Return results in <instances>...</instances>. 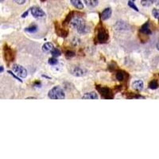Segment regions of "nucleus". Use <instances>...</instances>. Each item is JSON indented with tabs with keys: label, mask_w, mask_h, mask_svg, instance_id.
<instances>
[{
	"label": "nucleus",
	"mask_w": 159,
	"mask_h": 159,
	"mask_svg": "<svg viewBox=\"0 0 159 159\" xmlns=\"http://www.w3.org/2000/svg\"><path fill=\"white\" fill-rule=\"evenodd\" d=\"M71 26L75 28L80 34H86L89 31L84 21L79 17H75L71 20Z\"/></svg>",
	"instance_id": "f257e3e1"
},
{
	"label": "nucleus",
	"mask_w": 159,
	"mask_h": 159,
	"mask_svg": "<svg viewBox=\"0 0 159 159\" xmlns=\"http://www.w3.org/2000/svg\"><path fill=\"white\" fill-rule=\"evenodd\" d=\"M48 96L50 99H65V92H64L61 87H59V86H56L49 91Z\"/></svg>",
	"instance_id": "f03ea898"
},
{
	"label": "nucleus",
	"mask_w": 159,
	"mask_h": 159,
	"mask_svg": "<svg viewBox=\"0 0 159 159\" xmlns=\"http://www.w3.org/2000/svg\"><path fill=\"white\" fill-rule=\"evenodd\" d=\"M97 90L99 91L101 96L104 99H113L114 95L110 88L102 86H97Z\"/></svg>",
	"instance_id": "7ed1b4c3"
},
{
	"label": "nucleus",
	"mask_w": 159,
	"mask_h": 159,
	"mask_svg": "<svg viewBox=\"0 0 159 159\" xmlns=\"http://www.w3.org/2000/svg\"><path fill=\"white\" fill-rule=\"evenodd\" d=\"M108 38H109V36H108V33L107 32V30L103 27L99 28L97 33L98 42H100V43H104L108 40Z\"/></svg>",
	"instance_id": "20e7f679"
},
{
	"label": "nucleus",
	"mask_w": 159,
	"mask_h": 159,
	"mask_svg": "<svg viewBox=\"0 0 159 159\" xmlns=\"http://www.w3.org/2000/svg\"><path fill=\"white\" fill-rule=\"evenodd\" d=\"M12 70L20 77L25 78L27 76V70L23 66L19 65H14L12 66Z\"/></svg>",
	"instance_id": "39448f33"
},
{
	"label": "nucleus",
	"mask_w": 159,
	"mask_h": 159,
	"mask_svg": "<svg viewBox=\"0 0 159 159\" xmlns=\"http://www.w3.org/2000/svg\"><path fill=\"white\" fill-rule=\"evenodd\" d=\"M31 10L32 15L34 16L35 18H42L46 16L45 12L39 7H37V6H34L30 9Z\"/></svg>",
	"instance_id": "423d86ee"
},
{
	"label": "nucleus",
	"mask_w": 159,
	"mask_h": 159,
	"mask_svg": "<svg viewBox=\"0 0 159 159\" xmlns=\"http://www.w3.org/2000/svg\"><path fill=\"white\" fill-rule=\"evenodd\" d=\"M111 13H112V10H111V8H106L102 11L101 14H100V17H101L102 20H107L110 18L111 16Z\"/></svg>",
	"instance_id": "0eeeda50"
},
{
	"label": "nucleus",
	"mask_w": 159,
	"mask_h": 159,
	"mask_svg": "<svg viewBox=\"0 0 159 159\" xmlns=\"http://www.w3.org/2000/svg\"><path fill=\"white\" fill-rule=\"evenodd\" d=\"M4 52H5V58H6V60H7L9 61H11L12 60L14 59V54L12 53V50L9 47L6 46L5 49H4Z\"/></svg>",
	"instance_id": "6e6552de"
},
{
	"label": "nucleus",
	"mask_w": 159,
	"mask_h": 159,
	"mask_svg": "<svg viewBox=\"0 0 159 159\" xmlns=\"http://www.w3.org/2000/svg\"><path fill=\"white\" fill-rule=\"evenodd\" d=\"M143 86H144V83L142 80H135L133 83H132V87L135 91H140L143 89Z\"/></svg>",
	"instance_id": "1a4fd4ad"
},
{
	"label": "nucleus",
	"mask_w": 159,
	"mask_h": 159,
	"mask_svg": "<svg viewBox=\"0 0 159 159\" xmlns=\"http://www.w3.org/2000/svg\"><path fill=\"white\" fill-rule=\"evenodd\" d=\"M72 73L73 74L76 76H82L83 75H84L85 73V71L80 67H74L72 69Z\"/></svg>",
	"instance_id": "9d476101"
},
{
	"label": "nucleus",
	"mask_w": 159,
	"mask_h": 159,
	"mask_svg": "<svg viewBox=\"0 0 159 159\" xmlns=\"http://www.w3.org/2000/svg\"><path fill=\"white\" fill-rule=\"evenodd\" d=\"M140 32L142 33L145 35H150L151 34V30L150 29V24L149 22H146L140 29Z\"/></svg>",
	"instance_id": "9b49d317"
},
{
	"label": "nucleus",
	"mask_w": 159,
	"mask_h": 159,
	"mask_svg": "<svg viewBox=\"0 0 159 159\" xmlns=\"http://www.w3.org/2000/svg\"><path fill=\"white\" fill-rule=\"evenodd\" d=\"M54 50V46L53 43L47 42V43L44 44L42 46V51L45 53H51Z\"/></svg>",
	"instance_id": "f8f14e48"
},
{
	"label": "nucleus",
	"mask_w": 159,
	"mask_h": 159,
	"mask_svg": "<svg viewBox=\"0 0 159 159\" xmlns=\"http://www.w3.org/2000/svg\"><path fill=\"white\" fill-rule=\"evenodd\" d=\"M83 99H97L98 95L96 92L91 91V92H87L83 95Z\"/></svg>",
	"instance_id": "ddd939ff"
},
{
	"label": "nucleus",
	"mask_w": 159,
	"mask_h": 159,
	"mask_svg": "<svg viewBox=\"0 0 159 159\" xmlns=\"http://www.w3.org/2000/svg\"><path fill=\"white\" fill-rule=\"evenodd\" d=\"M72 5L78 10H82L83 8V4L81 0H70Z\"/></svg>",
	"instance_id": "4468645a"
},
{
	"label": "nucleus",
	"mask_w": 159,
	"mask_h": 159,
	"mask_svg": "<svg viewBox=\"0 0 159 159\" xmlns=\"http://www.w3.org/2000/svg\"><path fill=\"white\" fill-rule=\"evenodd\" d=\"M84 2L87 4V6L95 7L99 3V0H84Z\"/></svg>",
	"instance_id": "2eb2a0df"
},
{
	"label": "nucleus",
	"mask_w": 159,
	"mask_h": 159,
	"mask_svg": "<svg viewBox=\"0 0 159 159\" xmlns=\"http://www.w3.org/2000/svg\"><path fill=\"white\" fill-rule=\"evenodd\" d=\"M115 76H116V79H117L119 81H123V80L125 79V73L122 71H119L116 72Z\"/></svg>",
	"instance_id": "dca6fc26"
},
{
	"label": "nucleus",
	"mask_w": 159,
	"mask_h": 159,
	"mask_svg": "<svg viewBox=\"0 0 159 159\" xmlns=\"http://www.w3.org/2000/svg\"><path fill=\"white\" fill-rule=\"evenodd\" d=\"M149 87L150 89H157L158 87V83L156 80H151L149 83Z\"/></svg>",
	"instance_id": "f3484780"
},
{
	"label": "nucleus",
	"mask_w": 159,
	"mask_h": 159,
	"mask_svg": "<svg viewBox=\"0 0 159 159\" xmlns=\"http://www.w3.org/2000/svg\"><path fill=\"white\" fill-rule=\"evenodd\" d=\"M153 2V0H141V4L143 6H149Z\"/></svg>",
	"instance_id": "a211bd4d"
},
{
	"label": "nucleus",
	"mask_w": 159,
	"mask_h": 159,
	"mask_svg": "<svg viewBox=\"0 0 159 159\" xmlns=\"http://www.w3.org/2000/svg\"><path fill=\"white\" fill-rule=\"evenodd\" d=\"M51 54L54 57H57L61 56V51L58 49H55L54 48V50L51 52Z\"/></svg>",
	"instance_id": "6ab92c4d"
},
{
	"label": "nucleus",
	"mask_w": 159,
	"mask_h": 159,
	"mask_svg": "<svg viewBox=\"0 0 159 159\" xmlns=\"http://www.w3.org/2000/svg\"><path fill=\"white\" fill-rule=\"evenodd\" d=\"M37 30H38V27L36 26H34V25H33V26H30V27L26 28V31L30 32V33H34V32L37 31Z\"/></svg>",
	"instance_id": "aec40b11"
},
{
	"label": "nucleus",
	"mask_w": 159,
	"mask_h": 159,
	"mask_svg": "<svg viewBox=\"0 0 159 159\" xmlns=\"http://www.w3.org/2000/svg\"><path fill=\"white\" fill-rule=\"evenodd\" d=\"M152 14L156 19L159 20V9H153L152 10Z\"/></svg>",
	"instance_id": "412c9836"
},
{
	"label": "nucleus",
	"mask_w": 159,
	"mask_h": 159,
	"mask_svg": "<svg viewBox=\"0 0 159 159\" xmlns=\"http://www.w3.org/2000/svg\"><path fill=\"white\" fill-rule=\"evenodd\" d=\"M57 60L56 59L55 57L54 58H50V60H49V64L50 65H57Z\"/></svg>",
	"instance_id": "4be33fe9"
},
{
	"label": "nucleus",
	"mask_w": 159,
	"mask_h": 159,
	"mask_svg": "<svg viewBox=\"0 0 159 159\" xmlns=\"http://www.w3.org/2000/svg\"><path fill=\"white\" fill-rule=\"evenodd\" d=\"M128 5H129V6H131L132 9H134L135 10H136V11H139V9H138V7L135 5V3H134L132 1H129L128 2Z\"/></svg>",
	"instance_id": "5701e85b"
},
{
	"label": "nucleus",
	"mask_w": 159,
	"mask_h": 159,
	"mask_svg": "<svg viewBox=\"0 0 159 159\" xmlns=\"http://www.w3.org/2000/svg\"><path fill=\"white\" fill-rule=\"evenodd\" d=\"M65 55L68 58H69V57H74L76 54L73 51H68V52H66Z\"/></svg>",
	"instance_id": "b1692460"
},
{
	"label": "nucleus",
	"mask_w": 159,
	"mask_h": 159,
	"mask_svg": "<svg viewBox=\"0 0 159 159\" xmlns=\"http://www.w3.org/2000/svg\"><path fill=\"white\" fill-rule=\"evenodd\" d=\"M14 1L16 3L18 4V5H22V4H24L26 2V0H14Z\"/></svg>",
	"instance_id": "393cba45"
},
{
	"label": "nucleus",
	"mask_w": 159,
	"mask_h": 159,
	"mask_svg": "<svg viewBox=\"0 0 159 159\" xmlns=\"http://www.w3.org/2000/svg\"><path fill=\"white\" fill-rule=\"evenodd\" d=\"M8 73H10V75L12 76H14V78H16V80H20V81L22 82V80H21L19 79V77H18V76H16L14 75V74L13 73V72H10V71H8Z\"/></svg>",
	"instance_id": "a878e982"
},
{
	"label": "nucleus",
	"mask_w": 159,
	"mask_h": 159,
	"mask_svg": "<svg viewBox=\"0 0 159 159\" xmlns=\"http://www.w3.org/2000/svg\"><path fill=\"white\" fill-rule=\"evenodd\" d=\"M153 2H154L157 6H159V0H153Z\"/></svg>",
	"instance_id": "bb28decb"
},
{
	"label": "nucleus",
	"mask_w": 159,
	"mask_h": 159,
	"mask_svg": "<svg viewBox=\"0 0 159 159\" xmlns=\"http://www.w3.org/2000/svg\"><path fill=\"white\" fill-rule=\"evenodd\" d=\"M27 14H28V12H26V13H25V14H22V18H25V17H26Z\"/></svg>",
	"instance_id": "cd10ccee"
},
{
	"label": "nucleus",
	"mask_w": 159,
	"mask_h": 159,
	"mask_svg": "<svg viewBox=\"0 0 159 159\" xmlns=\"http://www.w3.org/2000/svg\"><path fill=\"white\" fill-rule=\"evenodd\" d=\"M157 49L159 50V42H157Z\"/></svg>",
	"instance_id": "c85d7f7f"
},
{
	"label": "nucleus",
	"mask_w": 159,
	"mask_h": 159,
	"mask_svg": "<svg viewBox=\"0 0 159 159\" xmlns=\"http://www.w3.org/2000/svg\"><path fill=\"white\" fill-rule=\"evenodd\" d=\"M3 72V67L1 66V72Z\"/></svg>",
	"instance_id": "c756f323"
},
{
	"label": "nucleus",
	"mask_w": 159,
	"mask_h": 159,
	"mask_svg": "<svg viewBox=\"0 0 159 159\" xmlns=\"http://www.w3.org/2000/svg\"><path fill=\"white\" fill-rule=\"evenodd\" d=\"M0 1H1V2H2L4 1V0H0Z\"/></svg>",
	"instance_id": "7c9ffc66"
},
{
	"label": "nucleus",
	"mask_w": 159,
	"mask_h": 159,
	"mask_svg": "<svg viewBox=\"0 0 159 159\" xmlns=\"http://www.w3.org/2000/svg\"><path fill=\"white\" fill-rule=\"evenodd\" d=\"M133 1H135V0H133Z\"/></svg>",
	"instance_id": "2f4dec72"
}]
</instances>
